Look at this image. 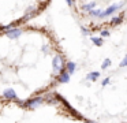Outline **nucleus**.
<instances>
[{
  "mask_svg": "<svg viewBox=\"0 0 127 123\" xmlns=\"http://www.w3.org/2000/svg\"><path fill=\"white\" fill-rule=\"evenodd\" d=\"M22 33H23L22 29H17V27H15V29H11V30H8V32H6V34L8 38L15 40V38H19L21 36H22Z\"/></svg>",
  "mask_w": 127,
  "mask_h": 123,
  "instance_id": "nucleus-1",
  "label": "nucleus"
},
{
  "mask_svg": "<svg viewBox=\"0 0 127 123\" xmlns=\"http://www.w3.org/2000/svg\"><path fill=\"white\" fill-rule=\"evenodd\" d=\"M4 98H7V100H18V96H17V92H15L14 89H6L3 93Z\"/></svg>",
  "mask_w": 127,
  "mask_h": 123,
  "instance_id": "nucleus-2",
  "label": "nucleus"
},
{
  "mask_svg": "<svg viewBox=\"0 0 127 123\" xmlns=\"http://www.w3.org/2000/svg\"><path fill=\"white\" fill-rule=\"evenodd\" d=\"M90 38H92V41H93L96 45H101V44H102V40L100 37H90Z\"/></svg>",
  "mask_w": 127,
  "mask_h": 123,
  "instance_id": "nucleus-3",
  "label": "nucleus"
},
{
  "mask_svg": "<svg viewBox=\"0 0 127 123\" xmlns=\"http://www.w3.org/2000/svg\"><path fill=\"white\" fill-rule=\"evenodd\" d=\"M66 1H67V4H68L70 7H71V5H72V0H66Z\"/></svg>",
  "mask_w": 127,
  "mask_h": 123,
  "instance_id": "nucleus-4",
  "label": "nucleus"
},
{
  "mask_svg": "<svg viewBox=\"0 0 127 123\" xmlns=\"http://www.w3.org/2000/svg\"><path fill=\"white\" fill-rule=\"evenodd\" d=\"M120 123H127V122H120Z\"/></svg>",
  "mask_w": 127,
  "mask_h": 123,
  "instance_id": "nucleus-5",
  "label": "nucleus"
}]
</instances>
